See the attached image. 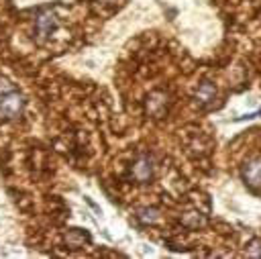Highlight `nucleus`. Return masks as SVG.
Returning a JSON list of instances; mask_svg holds the SVG:
<instances>
[{"label":"nucleus","mask_w":261,"mask_h":259,"mask_svg":"<svg viewBox=\"0 0 261 259\" xmlns=\"http://www.w3.org/2000/svg\"><path fill=\"white\" fill-rule=\"evenodd\" d=\"M22 110H24V100L18 92L8 90V92L0 94V118H4V120L18 118L22 114Z\"/></svg>","instance_id":"f257e3e1"},{"label":"nucleus","mask_w":261,"mask_h":259,"mask_svg":"<svg viewBox=\"0 0 261 259\" xmlns=\"http://www.w3.org/2000/svg\"><path fill=\"white\" fill-rule=\"evenodd\" d=\"M130 175H133L135 182H141V184L151 182L153 175H155V161H153V157L147 155V153L139 155L133 161V165H130Z\"/></svg>","instance_id":"f03ea898"},{"label":"nucleus","mask_w":261,"mask_h":259,"mask_svg":"<svg viewBox=\"0 0 261 259\" xmlns=\"http://www.w3.org/2000/svg\"><path fill=\"white\" fill-rule=\"evenodd\" d=\"M241 175H243V179H245L247 186H251V188H261V157L249 159V161L243 165Z\"/></svg>","instance_id":"7ed1b4c3"},{"label":"nucleus","mask_w":261,"mask_h":259,"mask_svg":"<svg viewBox=\"0 0 261 259\" xmlns=\"http://www.w3.org/2000/svg\"><path fill=\"white\" fill-rule=\"evenodd\" d=\"M57 31V18L51 12H41L35 18V33L39 39H49Z\"/></svg>","instance_id":"20e7f679"},{"label":"nucleus","mask_w":261,"mask_h":259,"mask_svg":"<svg viewBox=\"0 0 261 259\" xmlns=\"http://www.w3.org/2000/svg\"><path fill=\"white\" fill-rule=\"evenodd\" d=\"M167 108V96L163 92H153L147 100V112L151 116H161Z\"/></svg>","instance_id":"39448f33"},{"label":"nucleus","mask_w":261,"mask_h":259,"mask_svg":"<svg viewBox=\"0 0 261 259\" xmlns=\"http://www.w3.org/2000/svg\"><path fill=\"white\" fill-rule=\"evenodd\" d=\"M214 98H216V90H214V86L208 84V82H204V84L198 88V92H196V102L202 104V106L210 104Z\"/></svg>","instance_id":"423d86ee"},{"label":"nucleus","mask_w":261,"mask_h":259,"mask_svg":"<svg viewBox=\"0 0 261 259\" xmlns=\"http://www.w3.org/2000/svg\"><path fill=\"white\" fill-rule=\"evenodd\" d=\"M88 241H90V237H88L86 232H82L80 228H73V230L67 232V243H69L71 247H82V245L88 243Z\"/></svg>","instance_id":"0eeeda50"},{"label":"nucleus","mask_w":261,"mask_h":259,"mask_svg":"<svg viewBox=\"0 0 261 259\" xmlns=\"http://www.w3.org/2000/svg\"><path fill=\"white\" fill-rule=\"evenodd\" d=\"M137 218L141 220V222H155L157 218H159V214H157V210L155 208H143V210H139V214H137Z\"/></svg>","instance_id":"6e6552de"},{"label":"nucleus","mask_w":261,"mask_h":259,"mask_svg":"<svg viewBox=\"0 0 261 259\" xmlns=\"http://www.w3.org/2000/svg\"><path fill=\"white\" fill-rule=\"evenodd\" d=\"M184 222L190 224V226H198V224L204 222V216H202L200 212H188V214L184 216Z\"/></svg>","instance_id":"1a4fd4ad"},{"label":"nucleus","mask_w":261,"mask_h":259,"mask_svg":"<svg viewBox=\"0 0 261 259\" xmlns=\"http://www.w3.org/2000/svg\"><path fill=\"white\" fill-rule=\"evenodd\" d=\"M247 255L251 257H261V239H253L247 245Z\"/></svg>","instance_id":"9d476101"}]
</instances>
